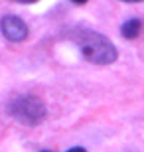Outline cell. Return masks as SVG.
I'll list each match as a JSON object with an SVG mask.
<instances>
[{
	"mask_svg": "<svg viewBox=\"0 0 144 152\" xmlns=\"http://www.w3.org/2000/svg\"><path fill=\"white\" fill-rule=\"evenodd\" d=\"M73 38L87 61L97 63V65H109L116 59V48L113 45L111 39H107L99 32L81 28L75 32Z\"/></svg>",
	"mask_w": 144,
	"mask_h": 152,
	"instance_id": "1",
	"label": "cell"
},
{
	"mask_svg": "<svg viewBox=\"0 0 144 152\" xmlns=\"http://www.w3.org/2000/svg\"><path fill=\"white\" fill-rule=\"evenodd\" d=\"M8 113L16 118L18 123L34 126V124H39L44 121L48 111H45V105L42 103V99H38L34 95H20L14 101H10Z\"/></svg>",
	"mask_w": 144,
	"mask_h": 152,
	"instance_id": "2",
	"label": "cell"
},
{
	"mask_svg": "<svg viewBox=\"0 0 144 152\" xmlns=\"http://www.w3.org/2000/svg\"><path fill=\"white\" fill-rule=\"evenodd\" d=\"M0 30L4 34L6 39L10 42H24L28 38V26L24 22L22 18L14 16V14H8L0 20Z\"/></svg>",
	"mask_w": 144,
	"mask_h": 152,
	"instance_id": "3",
	"label": "cell"
},
{
	"mask_svg": "<svg viewBox=\"0 0 144 152\" xmlns=\"http://www.w3.org/2000/svg\"><path fill=\"white\" fill-rule=\"evenodd\" d=\"M140 30H142V22L136 20V18H132V20H128V22L122 24L121 34L124 36L126 39H136V38H138V34H140Z\"/></svg>",
	"mask_w": 144,
	"mask_h": 152,
	"instance_id": "4",
	"label": "cell"
},
{
	"mask_svg": "<svg viewBox=\"0 0 144 152\" xmlns=\"http://www.w3.org/2000/svg\"><path fill=\"white\" fill-rule=\"evenodd\" d=\"M67 152H87L85 148H81V146H75V148H69Z\"/></svg>",
	"mask_w": 144,
	"mask_h": 152,
	"instance_id": "5",
	"label": "cell"
},
{
	"mask_svg": "<svg viewBox=\"0 0 144 152\" xmlns=\"http://www.w3.org/2000/svg\"><path fill=\"white\" fill-rule=\"evenodd\" d=\"M71 2H75V4H85L87 0H71Z\"/></svg>",
	"mask_w": 144,
	"mask_h": 152,
	"instance_id": "6",
	"label": "cell"
},
{
	"mask_svg": "<svg viewBox=\"0 0 144 152\" xmlns=\"http://www.w3.org/2000/svg\"><path fill=\"white\" fill-rule=\"evenodd\" d=\"M121 2H142V0H121Z\"/></svg>",
	"mask_w": 144,
	"mask_h": 152,
	"instance_id": "7",
	"label": "cell"
},
{
	"mask_svg": "<svg viewBox=\"0 0 144 152\" xmlns=\"http://www.w3.org/2000/svg\"><path fill=\"white\" fill-rule=\"evenodd\" d=\"M20 2H36V0H20Z\"/></svg>",
	"mask_w": 144,
	"mask_h": 152,
	"instance_id": "8",
	"label": "cell"
},
{
	"mask_svg": "<svg viewBox=\"0 0 144 152\" xmlns=\"http://www.w3.org/2000/svg\"><path fill=\"white\" fill-rule=\"evenodd\" d=\"M42 152H51V150H42Z\"/></svg>",
	"mask_w": 144,
	"mask_h": 152,
	"instance_id": "9",
	"label": "cell"
}]
</instances>
